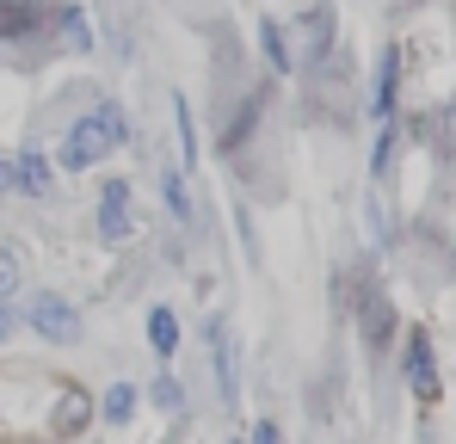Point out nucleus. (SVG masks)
Masks as SVG:
<instances>
[{"label": "nucleus", "mask_w": 456, "mask_h": 444, "mask_svg": "<svg viewBox=\"0 0 456 444\" xmlns=\"http://www.w3.org/2000/svg\"><path fill=\"white\" fill-rule=\"evenodd\" d=\"M130 414H136V389H130V382H111V389H105V420L124 426Z\"/></svg>", "instance_id": "obj_14"}, {"label": "nucleus", "mask_w": 456, "mask_h": 444, "mask_svg": "<svg viewBox=\"0 0 456 444\" xmlns=\"http://www.w3.org/2000/svg\"><path fill=\"white\" fill-rule=\"evenodd\" d=\"M12 173H19V185H25L31 198H50V185H56V179H50V154H44V148H19V154H12Z\"/></svg>", "instance_id": "obj_7"}, {"label": "nucleus", "mask_w": 456, "mask_h": 444, "mask_svg": "<svg viewBox=\"0 0 456 444\" xmlns=\"http://www.w3.org/2000/svg\"><path fill=\"white\" fill-rule=\"evenodd\" d=\"M130 179H105V192H99V234L105 241H130Z\"/></svg>", "instance_id": "obj_4"}, {"label": "nucleus", "mask_w": 456, "mask_h": 444, "mask_svg": "<svg viewBox=\"0 0 456 444\" xmlns=\"http://www.w3.org/2000/svg\"><path fill=\"white\" fill-rule=\"evenodd\" d=\"M25 321H31V327H37V340H50V346H75L80 333H86L80 308H75V302H62L56 291H37V296H31Z\"/></svg>", "instance_id": "obj_2"}, {"label": "nucleus", "mask_w": 456, "mask_h": 444, "mask_svg": "<svg viewBox=\"0 0 456 444\" xmlns=\"http://www.w3.org/2000/svg\"><path fill=\"white\" fill-rule=\"evenodd\" d=\"M407 389H413L419 401H438V370H432V340H426V333L407 340Z\"/></svg>", "instance_id": "obj_5"}, {"label": "nucleus", "mask_w": 456, "mask_h": 444, "mask_svg": "<svg viewBox=\"0 0 456 444\" xmlns=\"http://www.w3.org/2000/svg\"><path fill=\"white\" fill-rule=\"evenodd\" d=\"M173 124H179V160L198 167V124H191V105L185 99H173Z\"/></svg>", "instance_id": "obj_12"}, {"label": "nucleus", "mask_w": 456, "mask_h": 444, "mask_svg": "<svg viewBox=\"0 0 456 444\" xmlns=\"http://www.w3.org/2000/svg\"><path fill=\"white\" fill-rule=\"evenodd\" d=\"M395 69H401V50H388L382 56V74H377V118L388 124V111H395Z\"/></svg>", "instance_id": "obj_13"}, {"label": "nucleus", "mask_w": 456, "mask_h": 444, "mask_svg": "<svg viewBox=\"0 0 456 444\" xmlns=\"http://www.w3.org/2000/svg\"><path fill=\"white\" fill-rule=\"evenodd\" d=\"M154 407H167V414H179V407H185V389H179L173 376H160V382H154Z\"/></svg>", "instance_id": "obj_16"}, {"label": "nucleus", "mask_w": 456, "mask_h": 444, "mask_svg": "<svg viewBox=\"0 0 456 444\" xmlns=\"http://www.w3.org/2000/svg\"><path fill=\"white\" fill-rule=\"evenodd\" d=\"M37 25V6L31 0H0V37H19Z\"/></svg>", "instance_id": "obj_11"}, {"label": "nucleus", "mask_w": 456, "mask_h": 444, "mask_svg": "<svg viewBox=\"0 0 456 444\" xmlns=\"http://www.w3.org/2000/svg\"><path fill=\"white\" fill-rule=\"evenodd\" d=\"M62 31H69V44H75V50H86V25H80V12H75V6H69V19H62Z\"/></svg>", "instance_id": "obj_17"}, {"label": "nucleus", "mask_w": 456, "mask_h": 444, "mask_svg": "<svg viewBox=\"0 0 456 444\" xmlns=\"http://www.w3.org/2000/svg\"><path fill=\"white\" fill-rule=\"evenodd\" d=\"M210 358H216V389H223L228 407H234L240 401V340H234V327H228L223 315L210 321Z\"/></svg>", "instance_id": "obj_3"}, {"label": "nucleus", "mask_w": 456, "mask_h": 444, "mask_svg": "<svg viewBox=\"0 0 456 444\" xmlns=\"http://www.w3.org/2000/svg\"><path fill=\"white\" fill-rule=\"evenodd\" d=\"M118 143H124V111H118V105H93L75 130L62 136V173H86V167H99Z\"/></svg>", "instance_id": "obj_1"}, {"label": "nucleus", "mask_w": 456, "mask_h": 444, "mask_svg": "<svg viewBox=\"0 0 456 444\" xmlns=\"http://www.w3.org/2000/svg\"><path fill=\"white\" fill-rule=\"evenodd\" d=\"M19 278H25V266H19V253L12 247H0V302L19 291Z\"/></svg>", "instance_id": "obj_15"}, {"label": "nucleus", "mask_w": 456, "mask_h": 444, "mask_svg": "<svg viewBox=\"0 0 456 444\" xmlns=\"http://www.w3.org/2000/svg\"><path fill=\"white\" fill-rule=\"evenodd\" d=\"M12 185H19V173H12V160L0 154V192H12Z\"/></svg>", "instance_id": "obj_18"}, {"label": "nucleus", "mask_w": 456, "mask_h": 444, "mask_svg": "<svg viewBox=\"0 0 456 444\" xmlns=\"http://www.w3.org/2000/svg\"><path fill=\"white\" fill-rule=\"evenodd\" d=\"M259 37H265V56H272V69H297V56H290V37H284V25L278 19H259Z\"/></svg>", "instance_id": "obj_10"}, {"label": "nucleus", "mask_w": 456, "mask_h": 444, "mask_svg": "<svg viewBox=\"0 0 456 444\" xmlns=\"http://www.w3.org/2000/svg\"><path fill=\"white\" fill-rule=\"evenodd\" d=\"M327 37H333V12H327V6H314V12H308V25H297V50H290V56L321 62V56H327Z\"/></svg>", "instance_id": "obj_6"}, {"label": "nucleus", "mask_w": 456, "mask_h": 444, "mask_svg": "<svg viewBox=\"0 0 456 444\" xmlns=\"http://www.w3.org/2000/svg\"><path fill=\"white\" fill-rule=\"evenodd\" d=\"M12 327H19V321H12V308H6V302H0V346H6V340H12Z\"/></svg>", "instance_id": "obj_19"}, {"label": "nucleus", "mask_w": 456, "mask_h": 444, "mask_svg": "<svg viewBox=\"0 0 456 444\" xmlns=\"http://www.w3.org/2000/svg\"><path fill=\"white\" fill-rule=\"evenodd\" d=\"M149 346H154V358H173V352H179V321H173V308H160V302L149 308Z\"/></svg>", "instance_id": "obj_8"}, {"label": "nucleus", "mask_w": 456, "mask_h": 444, "mask_svg": "<svg viewBox=\"0 0 456 444\" xmlns=\"http://www.w3.org/2000/svg\"><path fill=\"white\" fill-rule=\"evenodd\" d=\"M160 192H167V210H173V217L185 222V228L198 222V204H191V192H185V179H179V167H160Z\"/></svg>", "instance_id": "obj_9"}]
</instances>
